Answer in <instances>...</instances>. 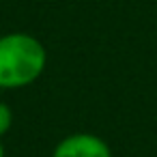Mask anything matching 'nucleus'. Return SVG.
Returning a JSON list of instances; mask_svg holds the SVG:
<instances>
[{
	"label": "nucleus",
	"instance_id": "1",
	"mask_svg": "<svg viewBox=\"0 0 157 157\" xmlns=\"http://www.w3.org/2000/svg\"><path fill=\"white\" fill-rule=\"evenodd\" d=\"M48 65L45 45L28 33L0 37V88H24L41 78Z\"/></svg>",
	"mask_w": 157,
	"mask_h": 157
},
{
	"label": "nucleus",
	"instance_id": "2",
	"mask_svg": "<svg viewBox=\"0 0 157 157\" xmlns=\"http://www.w3.org/2000/svg\"><path fill=\"white\" fill-rule=\"evenodd\" d=\"M52 157H112V151L95 133H71L54 146Z\"/></svg>",
	"mask_w": 157,
	"mask_h": 157
},
{
	"label": "nucleus",
	"instance_id": "3",
	"mask_svg": "<svg viewBox=\"0 0 157 157\" xmlns=\"http://www.w3.org/2000/svg\"><path fill=\"white\" fill-rule=\"evenodd\" d=\"M13 125V110L9 103L5 101H0V138H2Z\"/></svg>",
	"mask_w": 157,
	"mask_h": 157
},
{
	"label": "nucleus",
	"instance_id": "4",
	"mask_svg": "<svg viewBox=\"0 0 157 157\" xmlns=\"http://www.w3.org/2000/svg\"><path fill=\"white\" fill-rule=\"evenodd\" d=\"M0 157H5V146H2V142H0Z\"/></svg>",
	"mask_w": 157,
	"mask_h": 157
}]
</instances>
